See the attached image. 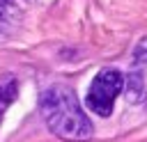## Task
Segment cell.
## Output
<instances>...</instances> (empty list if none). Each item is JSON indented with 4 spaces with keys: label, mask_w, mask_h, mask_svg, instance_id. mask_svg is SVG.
Masks as SVG:
<instances>
[{
    "label": "cell",
    "mask_w": 147,
    "mask_h": 142,
    "mask_svg": "<svg viewBox=\"0 0 147 142\" xmlns=\"http://www.w3.org/2000/svg\"><path fill=\"white\" fill-rule=\"evenodd\" d=\"M39 110L46 126L69 142H83L92 137V121L80 110V103L71 87L67 85H51L39 96Z\"/></svg>",
    "instance_id": "cell-1"
},
{
    "label": "cell",
    "mask_w": 147,
    "mask_h": 142,
    "mask_svg": "<svg viewBox=\"0 0 147 142\" xmlns=\"http://www.w3.org/2000/svg\"><path fill=\"white\" fill-rule=\"evenodd\" d=\"M122 87L124 76L117 69H101L87 89V108L99 117H108L115 108V98L119 96Z\"/></svg>",
    "instance_id": "cell-2"
},
{
    "label": "cell",
    "mask_w": 147,
    "mask_h": 142,
    "mask_svg": "<svg viewBox=\"0 0 147 142\" xmlns=\"http://www.w3.org/2000/svg\"><path fill=\"white\" fill-rule=\"evenodd\" d=\"M16 94H18V80L14 76H2L0 78V121L5 117V110L14 103Z\"/></svg>",
    "instance_id": "cell-3"
},
{
    "label": "cell",
    "mask_w": 147,
    "mask_h": 142,
    "mask_svg": "<svg viewBox=\"0 0 147 142\" xmlns=\"http://www.w3.org/2000/svg\"><path fill=\"white\" fill-rule=\"evenodd\" d=\"M133 57H136V62H147V39H142L138 44V48L133 50Z\"/></svg>",
    "instance_id": "cell-4"
},
{
    "label": "cell",
    "mask_w": 147,
    "mask_h": 142,
    "mask_svg": "<svg viewBox=\"0 0 147 142\" xmlns=\"http://www.w3.org/2000/svg\"><path fill=\"white\" fill-rule=\"evenodd\" d=\"M7 5H11V0H0V16L5 14V9H7Z\"/></svg>",
    "instance_id": "cell-5"
}]
</instances>
